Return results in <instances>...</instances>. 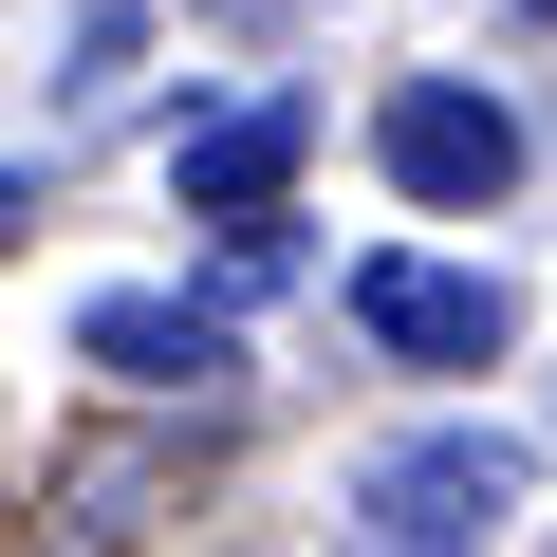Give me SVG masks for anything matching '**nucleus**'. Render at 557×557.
Masks as SVG:
<instances>
[{"label": "nucleus", "mask_w": 557, "mask_h": 557, "mask_svg": "<svg viewBox=\"0 0 557 557\" xmlns=\"http://www.w3.org/2000/svg\"><path fill=\"white\" fill-rule=\"evenodd\" d=\"M354 335H391V354H428V372H502L520 298L465 278V260H354Z\"/></svg>", "instance_id": "obj_3"}, {"label": "nucleus", "mask_w": 557, "mask_h": 557, "mask_svg": "<svg viewBox=\"0 0 557 557\" xmlns=\"http://www.w3.org/2000/svg\"><path fill=\"white\" fill-rule=\"evenodd\" d=\"M75 354H94V372H131V391H223V372H242V335H223L205 298H94V317H75Z\"/></svg>", "instance_id": "obj_5"}, {"label": "nucleus", "mask_w": 557, "mask_h": 557, "mask_svg": "<svg viewBox=\"0 0 557 557\" xmlns=\"http://www.w3.org/2000/svg\"><path fill=\"white\" fill-rule=\"evenodd\" d=\"M354 557H372V539H354Z\"/></svg>", "instance_id": "obj_6"}, {"label": "nucleus", "mask_w": 557, "mask_h": 557, "mask_svg": "<svg viewBox=\"0 0 557 557\" xmlns=\"http://www.w3.org/2000/svg\"><path fill=\"white\" fill-rule=\"evenodd\" d=\"M298 149H317V94H242V112H205V131H186V223H260L278 186H298Z\"/></svg>", "instance_id": "obj_4"}, {"label": "nucleus", "mask_w": 557, "mask_h": 557, "mask_svg": "<svg viewBox=\"0 0 557 557\" xmlns=\"http://www.w3.org/2000/svg\"><path fill=\"white\" fill-rule=\"evenodd\" d=\"M520 483H539V465H520L502 428H409V446H372L354 520H372V557H502Z\"/></svg>", "instance_id": "obj_1"}, {"label": "nucleus", "mask_w": 557, "mask_h": 557, "mask_svg": "<svg viewBox=\"0 0 557 557\" xmlns=\"http://www.w3.org/2000/svg\"><path fill=\"white\" fill-rule=\"evenodd\" d=\"M372 168H391L409 205H502V186H520V112L465 94V75H409V94L372 112Z\"/></svg>", "instance_id": "obj_2"}]
</instances>
